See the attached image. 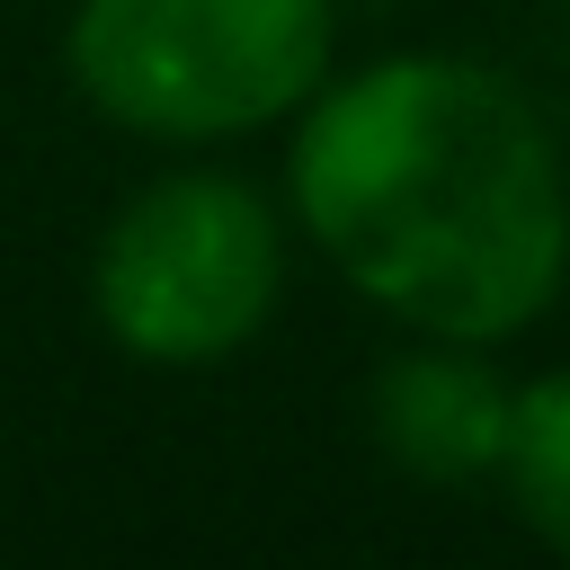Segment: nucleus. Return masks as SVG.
I'll list each match as a JSON object with an SVG mask.
<instances>
[{"label":"nucleus","mask_w":570,"mask_h":570,"mask_svg":"<svg viewBox=\"0 0 570 570\" xmlns=\"http://www.w3.org/2000/svg\"><path fill=\"white\" fill-rule=\"evenodd\" d=\"M508 410H517V374L499 365V347L472 338L401 330V347L365 374L374 454L428 490H490L508 454Z\"/></svg>","instance_id":"20e7f679"},{"label":"nucleus","mask_w":570,"mask_h":570,"mask_svg":"<svg viewBox=\"0 0 570 570\" xmlns=\"http://www.w3.org/2000/svg\"><path fill=\"white\" fill-rule=\"evenodd\" d=\"M294 214L223 160L142 178L89 240V321L142 374L232 365L285 303Z\"/></svg>","instance_id":"7ed1b4c3"},{"label":"nucleus","mask_w":570,"mask_h":570,"mask_svg":"<svg viewBox=\"0 0 570 570\" xmlns=\"http://www.w3.org/2000/svg\"><path fill=\"white\" fill-rule=\"evenodd\" d=\"M338 71V0H71V98L160 151L285 134Z\"/></svg>","instance_id":"f03ea898"},{"label":"nucleus","mask_w":570,"mask_h":570,"mask_svg":"<svg viewBox=\"0 0 570 570\" xmlns=\"http://www.w3.org/2000/svg\"><path fill=\"white\" fill-rule=\"evenodd\" d=\"M285 214L419 338L508 347L570 285V160L534 89L454 45L338 62L285 125Z\"/></svg>","instance_id":"f257e3e1"},{"label":"nucleus","mask_w":570,"mask_h":570,"mask_svg":"<svg viewBox=\"0 0 570 570\" xmlns=\"http://www.w3.org/2000/svg\"><path fill=\"white\" fill-rule=\"evenodd\" d=\"M508 517L552 552L570 561V365H543L517 383V410H508V454H499V481Z\"/></svg>","instance_id":"39448f33"}]
</instances>
